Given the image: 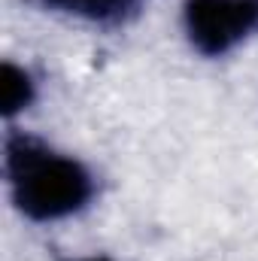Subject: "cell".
Masks as SVG:
<instances>
[{
  "label": "cell",
  "instance_id": "obj_1",
  "mask_svg": "<svg viewBox=\"0 0 258 261\" xmlns=\"http://www.w3.org/2000/svg\"><path fill=\"white\" fill-rule=\"evenodd\" d=\"M9 173L15 200L31 219H61L76 213L91 195V179L76 161L52 155L24 137L9 143Z\"/></svg>",
  "mask_w": 258,
  "mask_h": 261
},
{
  "label": "cell",
  "instance_id": "obj_2",
  "mask_svg": "<svg viewBox=\"0 0 258 261\" xmlns=\"http://www.w3.org/2000/svg\"><path fill=\"white\" fill-rule=\"evenodd\" d=\"M255 15V0H189L186 24L200 52L219 55L249 34Z\"/></svg>",
  "mask_w": 258,
  "mask_h": 261
},
{
  "label": "cell",
  "instance_id": "obj_3",
  "mask_svg": "<svg viewBox=\"0 0 258 261\" xmlns=\"http://www.w3.org/2000/svg\"><path fill=\"white\" fill-rule=\"evenodd\" d=\"M34 97V82L24 70H18L15 64H3L0 73V103H3V113L12 116L18 110H24Z\"/></svg>",
  "mask_w": 258,
  "mask_h": 261
},
{
  "label": "cell",
  "instance_id": "obj_4",
  "mask_svg": "<svg viewBox=\"0 0 258 261\" xmlns=\"http://www.w3.org/2000/svg\"><path fill=\"white\" fill-rule=\"evenodd\" d=\"M140 0H46V6L64 9V12L82 15V18H100V21H110V18L125 15Z\"/></svg>",
  "mask_w": 258,
  "mask_h": 261
},
{
  "label": "cell",
  "instance_id": "obj_5",
  "mask_svg": "<svg viewBox=\"0 0 258 261\" xmlns=\"http://www.w3.org/2000/svg\"><path fill=\"white\" fill-rule=\"evenodd\" d=\"M82 261H107V258H82Z\"/></svg>",
  "mask_w": 258,
  "mask_h": 261
}]
</instances>
